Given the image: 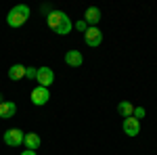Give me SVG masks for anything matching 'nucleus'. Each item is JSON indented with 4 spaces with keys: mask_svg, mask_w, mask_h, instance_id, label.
Here are the masks:
<instances>
[{
    "mask_svg": "<svg viewBox=\"0 0 157 155\" xmlns=\"http://www.w3.org/2000/svg\"><path fill=\"white\" fill-rule=\"evenodd\" d=\"M132 115L140 122V118H145V109H143V107H134V113H132Z\"/></svg>",
    "mask_w": 157,
    "mask_h": 155,
    "instance_id": "15",
    "label": "nucleus"
},
{
    "mask_svg": "<svg viewBox=\"0 0 157 155\" xmlns=\"http://www.w3.org/2000/svg\"><path fill=\"white\" fill-rule=\"evenodd\" d=\"M65 63H67L69 67H80V65L84 63V57H82L80 50H67V52H65Z\"/></svg>",
    "mask_w": 157,
    "mask_h": 155,
    "instance_id": "10",
    "label": "nucleus"
},
{
    "mask_svg": "<svg viewBox=\"0 0 157 155\" xmlns=\"http://www.w3.org/2000/svg\"><path fill=\"white\" fill-rule=\"evenodd\" d=\"M36 80L40 86H44V88H48L50 84L55 82V73L50 67H38V73H36Z\"/></svg>",
    "mask_w": 157,
    "mask_h": 155,
    "instance_id": "6",
    "label": "nucleus"
},
{
    "mask_svg": "<svg viewBox=\"0 0 157 155\" xmlns=\"http://www.w3.org/2000/svg\"><path fill=\"white\" fill-rule=\"evenodd\" d=\"M46 23H48V27L57 36H67L73 27L71 19L67 17V13H63V11H50L48 17H46Z\"/></svg>",
    "mask_w": 157,
    "mask_h": 155,
    "instance_id": "1",
    "label": "nucleus"
},
{
    "mask_svg": "<svg viewBox=\"0 0 157 155\" xmlns=\"http://www.w3.org/2000/svg\"><path fill=\"white\" fill-rule=\"evenodd\" d=\"M84 21H86V25H90V27H97V23L101 21V9H98V6H90V9L84 13Z\"/></svg>",
    "mask_w": 157,
    "mask_h": 155,
    "instance_id": "9",
    "label": "nucleus"
},
{
    "mask_svg": "<svg viewBox=\"0 0 157 155\" xmlns=\"http://www.w3.org/2000/svg\"><path fill=\"white\" fill-rule=\"evenodd\" d=\"M23 143H25V149H27V151H36L42 141H40V136H38L36 132H27L25 138H23Z\"/></svg>",
    "mask_w": 157,
    "mask_h": 155,
    "instance_id": "11",
    "label": "nucleus"
},
{
    "mask_svg": "<svg viewBox=\"0 0 157 155\" xmlns=\"http://www.w3.org/2000/svg\"><path fill=\"white\" fill-rule=\"evenodd\" d=\"M75 29H80V32H86V29H88V25H86V21H84V19L75 23Z\"/></svg>",
    "mask_w": 157,
    "mask_h": 155,
    "instance_id": "16",
    "label": "nucleus"
},
{
    "mask_svg": "<svg viewBox=\"0 0 157 155\" xmlns=\"http://www.w3.org/2000/svg\"><path fill=\"white\" fill-rule=\"evenodd\" d=\"M29 19V6H25V4H17V6H13L9 15H6V23L11 25V27H21Z\"/></svg>",
    "mask_w": 157,
    "mask_h": 155,
    "instance_id": "2",
    "label": "nucleus"
},
{
    "mask_svg": "<svg viewBox=\"0 0 157 155\" xmlns=\"http://www.w3.org/2000/svg\"><path fill=\"white\" fill-rule=\"evenodd\" d=\"M0 103H2V96H0Z\"/></svg>",
    "mask_w": 157,
    "mask_h": 155,
    "instance_id": "18",
    "label": "nucleus"
},
{
    "mask_svg": "<svg viewBox=\"0 0 157 155\" xmlns=\"http://www.w3.org/2000/svg\"><path fill=\"white\" fill-rule=\"evenodd\" d=\"M17 113V105L13 101H2L0 103V119H11Z\"/></svg>",
    "mask_w": 157,
    "mask_h": 155,
    "instance_id": "8",
    "label": "nucleus"
},
{
    "mask_svg": "<svg viewBox=\"0 0 157 155\" xmlns=\"http://www.w3.org/2000/svg\"><path fill=\"white\" fill-rule=\"evenodd\" d=\"M25 138V132H21L19 128H11V130L4 132V143L9 147H19Z\"/></svg>",
    "mask_w": 157,
    "mask_h": 155,
    "instance_id": "4",
    "label": "nucleus"
},
{
    "mask_svg": "<svg viewBox=\"0 0 157 155\" xmlns=\"http://www.w3.org/2000/svg\"><path fill=\"white\" fill-rule=\"evenodd\" d=\"M36 73H38V69H34V67H25V78H27V80H34Z\"/></svg>",
    "mask_w": 157,
    "mask_h": 155,
    "instance_id": "14",
    "label": "nucleus"
},
{
    "mask_svg": "<svg viewBox=\"0 0 157 155\" xmlns=\"http://www.w3.org/2000/svg\"><path fill=\"white\" fill-rule=\"evenodd\" d=\"M29 99H32V103H34L36 107H42V105H46L50 101V92H48V88H44V86H36V88L32 90Z\"/></svg>",
    "mask_w": 157,
    "mask_h": 155,
    "instance_id": "3",
    "label": "nucleus"
},
{
    "mask_svg": "<svg viewBox=\"0 0 157 155\" xmlns=\"http://www.w3.org/2000/svg\"><path fill=\"white\" fill-rule=\"evenodd\" d=\"M84 40L88 46H101V42H103V34H101V29L98 27H88L84 32Z\"/></svg>",
    "mask_w": 157,
    "mask_h": 155,
    "instance_id": "5",
    "label": "nucleus"
},
{
    "mask_svg": "<svg viewBox=\"0 0 157 155\" xmlns=\"http://www.w3.org/2000/svg\"><path fill=\"white\" fill-rule=\"evenodd\" d=\"M21 155H36V151H27V149H25V151H23Z\"/></svg>",
    "mask_w": 157,
    "mask_h": 155,
    "instance_id": "17",
    "label": "nucleus"
},
{
    "mask_svg": "<svg viewBox=\"0 0 157 155\" xmlns=\"http://www.w3.org/2000/svg\"><path fill=\"white\" fill-rule=\"evenodd\" d=\"M25 78V65H13V67H9V80H13V82H19V80H23Z\"/></svg>",
    "mask_w": 157,
    "mask_h": 155,
    "instance_id": "12",
    "label": "nucleus"
},
{
    "mask_svg": "<svg viewBox=\"0 0 157 155\" xmlns=\"http://www.w3.org/2000/svg\"><path fill=\"white\" fill-rule=\"evenodd\" d=\"M124 132L128 134V136H136V134H140V122L130 115V118L124 119Z\"/></svg>",
    "mask_w": 157,
    "mask_h": 155,
    "instance_id": "7",
    "label": "nucleus"
},
{
    "mask_svg": "<svg viewBox=\"0 0 157 155\" xmlns=\"http://www.w3.org/2000/svg\"><path fill=\"white\" fill-rule=\"evenodd\" d=\"M117 111H120L124 118H130V115L134 113V105H132V103H128V101H121L120 105H117Z\"/></svg>",
    "mask_w": 157,
    "mask_h": 155,
    "instance_id": "13",
    "label": "nucleus"
}]
</instances>
